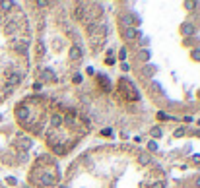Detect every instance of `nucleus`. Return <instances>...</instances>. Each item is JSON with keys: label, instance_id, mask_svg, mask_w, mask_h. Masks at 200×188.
Segmentation results:
<instances>
[{"label": "nucleus", "instance_id": "c756f323", "mask_svg": "<svg viewBox=\"0 0 200 188\" xmlns=\"http://www.w3.org/2000/svg\"><path fill=\"white\" fill-rule=\"evenodd\" d=\"M198 97H200V93H198Z\"/></svg>", "mask_w": 200, "mask_h": 188}, {"label": "nucleus", "instance_id": "bb28decb", "mask_svg": "<svg viewBox=\"0 0 200 188\" xmlns=\"http://www.w3.org/2000/svg\"><path fill=\"white\" fill-rule=\"evenodd\" d=\"M109 54H111V56L107 58V64H115V58H113V52H109Z\"/></svg>", "mask_w": 200, "mask_h": 188}, {"label": "nucleus", "instance_id": "a878e982", "mask_svg": "<svg viewBox=\"0 0 200 188\" xmlns=\"http://www.w3.org/2000/svg\"><path fill=\"white\" fill-rule=\"evenodd\" d=\"M194 6H196V2H185V8L186 10H192Z\"/></svg>", "mask_w": 200, "mask_h": 188}, {"label": "nucleus", "instance_id": "f3484780", "mask_svg": "<svg viewBox=\"0 0 200 188\" xmlns=\"http://www.w3.org/2000/svg\"><path fill=\"white\" fill-rule=\"evenodd\" d=\"M37 54H39V56L45 54V45H43V43H37Z\"/></svg>", "mask_w": 200, "mask_h": 188}, {"label": "nucleus", "instance_id": "ddd939ff", "mask_svg": "<svg viewBox=\"0 0 200 188\" xmlns=\"http://www.w3.org/2000/svg\"><path fill=\"white\" fill-rule=\"evenodd\" d=\"M138 58H140L142 62H148V60H150V51H148V49H142V51L138 52Z\"/></svg>", "mask_w": 200, "mask_h": 188}, {"label": "nucleus", "instance_id": "9b49d317", "mask_svg": "<svg viewBox=\"0 0 200 188\" xmlns=\"http://www.w3.org/2000/svg\"><path fill=\"white\" fill-rule=\"evenodd\" d=\"M55 161H53V157L51 155H41L37 159V167H41V165H53Z\"/></svg>", "mask_w": 200, "mask_h": 188}, {"label": "nucleus", "instance_id": "423d86ee", "mask_svg": "<svg viewBox=\"0 0 200 188\" xmlns=\"http://www.w3.org/2000/svg\"><path fill=\"white\" fill-rule=\"evenodd\" d=\"M194 31H196V25H192L191 21H185V24H181V33L185 35L186 39H191L192 35H194Z\"/></svg>", "mask_w": 200, "mask_h": 188}, {"label": "nucleus", "instance_id": "20e7f679", "mask_svg": "<svg viewBox=\"0 0 200 188\" xmlns=\"http://www.w3.org/2000/svg\"><path fill=\"white\" fill-rule=\"evenodd\" d=\"M68 56L72 58V60H76V62H78L80 58L84 56V51H82V47H80L78 43H74V45L70 47V51H68Z\"/></svg>", "mask_w": 200, "mask_h": 188}, {"label": "nucleus", "instance_id": "4be33fe9", "mask_svg": "<svg viewBox=\"0 0 200 188\" xmlns=\"http://www.w3.org/2000/svg\"><path fill=\"white\" fill-rule=\"evenodd\" d=\"M167 114H165V113H161V111H159V113H158V120H167Z\"/></svg>", "mask_w": 200, "mask_h": 188}, {"label": "nucleus", "instance_id": "a211bd4d", "mask_svg": "<svg viewBox=\"0 0 200 188\" xmlns=\"http://www.w3.org/2000/svg\"><path fill=\"white\" fill-rule=\"evenodd\" d=\"M148 149L150 151H158V144H155V142H148Z\"/></svg>", "mask_w": 200, "mask_h": 188}, {"label": "nucleus", "instance_id": "1a4fd4ad", "mask_svg": "<svg viewBox=\"0 0 200 188\" xmlns=\"http://www.w3.org/2000/svg\"><path fill=\"white\" fill-rule=\"evenodd\" d=\"M86 33H88L89 37H95V35H97V21H89V24H86Z\"/></svg>", "mask_w": 200, "mask_h": 188}, {"label": "nucleus", "instance_id": "aec40b11", "mask_svg": "<svg viewBox=\"0 0 200 188\" xmlns=\"http://www.w3.org/2000/svg\"><path fill=\"white\" fill-rule=\"evenodd\" d=\"M119 58H121V60H124V58H126V47H122L121 51H119Z\"/></svg>", "mask_w": 200, "mask_h": 188}, {"label": "nucleus", "instance_id": "412c9836", "mask_svg": "<svg viewBox=\"0 0 200 188\" xmlns=\"http://www.w3.org/2000/svg\"><path fill=\"white\" fill-rule=\"evenodd\" d=\"M101 136H113V132H111V128H105V130H101Z\"/></svg>", "mask_w": 200, "mask_h": 188}, {"label": "nucleus", "instance_id": "f257e3e1", "mask_svg": "<svg viewBox=\"0 0 200 188\" xmlns=\"http://www.w3.org/2000/svg\"><path fill=\"white\" fill-rule=\"evenodd\" d=\"M6 16H8V12H4V10L0 8V33L4 31ZM16 68H18V64L10 62L6 56H0V103H2V101H6L10 95L14 93V89H10L8 85H6V78H8V76L16 70Z\"/></svg>", "mask_w": 200, "mask_h": 188}, {"label": "nucleus", "instance_id": "5701e85b", "mask_svg": "<svg viewBox=\"0 0 200 188\" xmlns=\"http://www.w3.org/2000/svg\"><path fill=\"white\" fill-rule=\"evenodd\" d=\"M41 87H43L41 81H35V84H33V89H35V91H41Z\"/></svg>", "mask_w": 200, "mask_h": 188}, {"label": "nucleus", "instance_id": "0eeeda50", "mask_svg": "<svg viewBox=\"0 0 200 188\" xmlns=\"http://www.w3.org/2000/svg\"><path fill=\"white\" fill-rule=\"evenodd\" d=\"M39 78H41V84H43V81H56V76H55V72H53L51 68H45V70H41Z\"/></svg>", "mask_w": 200, "mask_h": 188}, {"label": "nucleus", "instance_id": "c85d7f7f", "mask_svg": "<svg viewBox=\"0 0 200 188\" xmlns=\"http://www.w3.org/2000/svg\"><path fill=\"white\" fill-rule=\"evenodd\" d=\"M196 184H198V186H200V179H198V182H196Z\"/></svg>", "mask_w": 200, "mask_h": 188}, {"label": "nucleus", "instance_id": "dca6fc26", "mask_svg": "<svg viewBox=\"0 0 200 188\" xmlns=\"http://www.w3.org/2000/svg\"><path fill=\"white\" fill-rule=\"evenodd\" d=\"M191 56H192V58H194V60H196V62H200V49H194V51H192V52H191Z\"/></svg>", "mask_w": 200, "mask_h": 188}, {"label": "nucleus", "instance_id": "f03ea898", "mask_svg": "<svg viewBox=\"0 0 200 188\" xmlns=\"http://www.w3.org/2000/svg\"><path fill=\"white\" fill-rule=\"evenodd\" d=\"M14 146H16V147H19L22 151H27L29 147L33 146V142H31V138H25L23 134H18V136H16Z\"/></svg>", "mask_w": 200, "mask_h": 188}, {"label": "nucleus", "instance_id": "9d476101", "mask_svg": "<svg viewBox=\"0 0 200 188\" xmlns=\"http://www.w3.org/2000/svg\"><path fill=\"white\" fill-rule=\"evenodd\" d=\"M138 163L142 165V167L152 165V157H150V153H138Z\"/></svg>", "mask_w": 200, "mask_h": 188}, {"label": "nucleus", "instance_id": "4468645a", "mask_svg": "<svg viewBox=\"0 0 200 188\" xmlns=\"http://www.w3.org/2000/svg\"><path fill=\"white\" fill-rule=\"evenodd\" d=\"M150 134H152L154 138H161V128H159V126H154L152 130H150Z\"/></svg>", "mask_w": 200, "mask_h": 188}, {"label": "nucleus", "instance_id": "393cba45", "mask_svg": "<svg viewBox=\"0 0 200 188\" xmlns=\"http://www.w3.org/2000/svg\"><path fill=\"white\" fill-rule=\"evenodd\" d=\"M148 43H150V39H148V37H140V45H142V47H146Z\"/></svg>", "mask_w": 200, "mask_h": 188}, {"label": "nucleus", "instance_id": "7ed1b4c3", "mask_svg": "<svg viewBox=\"0 0 200 188\" xmlns=\"http://www.w3.org/2000/svg\"><path fill=\"white\" fill-rule=\"evenodd\" d=\"M39 184H43V186H53V184H56V177L51 173V171H43L41 177H39Z\"/></svg>", "mask_w": 200, "mask_h": 188}, {"label": "nucleus", "instance_id": "b1692460", "mask_svg": "<svg viewBox=\"0 0 200 188\" xmlns=\"http://www.w3.org/2000/svg\"><path fill=\"white\" fill-rule=\"evenodd\" d=\"M150 188H165V182H154Z\"/></svg>", "mask_w": 200, "mask_h": 188}, {"label": "nucleus", "instance_id": "6e6552de", "mask_svg": "<svg viewBox=\"0 0 200 188\" xmlns=\"http://www.w3.org/2000/svg\"><path fill=\"white\" fill-rule=\"evenodd\" d=\"M140 33H138V29H134V27H128V29H122V37H124V41H134L136 37H138Z\"/></svg>", "mask_w": 200, "mask_h": 188}, {"label": "nucleus", "instance_id": "2eb2a0df", "mask_svg": "<svg viewBox=\"0 0 200 188\" xmlns=\"http://www.w3.org/2000/svg\"><path fill=\"white\" fill-rule=\"evenodd\" d=\"M185 132H186V128H185V126H179L177 130H175V136L181 138V136H185Z\"/></svg>", "mask_w": 200, "mask_h": 188}, {"label": "nucleus", "instance_id": "6ab92c4d", "mask_svg": "<svg viewBox=\"0 0 200 188\" xmlns=\"http://www.w3.org/2000/svg\"><path fill=\"white\" fill-rule=\"evenodd\" d=\"M72 81L74 84H82V74H74L72 76Z\"/></svg>", "mask_w": 200, "mask_h": 188}, {"label": "nucleus", "instance_id": "f8f14e48", "mask_svg": "<svg viewBox=\"0 0 200 188\" xmlns=\"http://www.w3.org/2000/svg\"><path fill=\"white\" fill-rule=\"evenodd\" d=\"M51 122H53V126L58 128V126L64 124V117H62V114H53V120H51Z\"/></svg>", "mask_w": 200, "mask_h": 188}, {"label": "nucleus", "instance_id": "cd10ccee", "mask_svg": "<svg viewBox=\"0 0 200 188\" xmlns=\"http://www.w3.org/2000/svg\"><path fill=\"white\" fill-rule=\"evenodd\" d=\"M37 6H39V8H47V6H49V2H37Z\"/></svg>", "mask_w": 200, "mask_h": 188}, {"label": "nucleus", "instance_id": "39448f33", "mask_svg": "<svg viewBox=\"0 0 200 188\" xmlns=\"http://www.w3.org/2000/svg\"><path fill=\"white\" fill-rule=\"evenodd\" d=\"M119 25H122V29H128V27H134V16L132 14H124L119 18Z\"/></svg>", "mask_w": 200, "mask_h": 188}]
</instances>
